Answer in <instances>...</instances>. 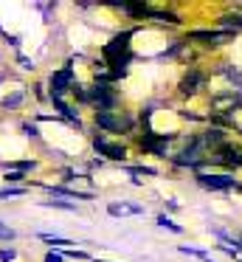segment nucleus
<instances>
[{"label":"nucleus","mask_w":242,"mask_h":262,"mask_svg":"<svg viewBox=\"0 0 242 262\" xmlns=\"http://www.w3.org/2000/svg\"><path fill=\"white\" fill-rule=\"evenodd\" d=\"M135 124V119L127 110H96V127L104 133H129Z\"/></svg>","instance_id":"1"},{"label":"nucleus","mask_w":242,"mask_h":262,"mask_svg":"<svg viewBox=\"0 0 242 262\" xmlns=\"http://www.w3.org/2000/svg\"><path fill=\"white\" fill-rule=\"evenodd\" d=\"M48 82H51V93H48V96H59V99H65L68 93L73 91V85H76V76H73L71 62H68V65H62L59 71H54Z\"/></svg>","instance_id":"2"},{"label":"nucleus","mask_w":242,"mask_h":262,"mask_svg":"<svg viewBox=\"0 0 242 262\" xmlns=\"http://www.w3.org/2000/svg\"><path fill=\"white\" fill-rule=\"evenodd\" d=\"M186 40L200 42V46H206V48H217V46H228V42L234 40V34H231V31H223V29H214V31L200 29V31H189Z\"/></svg>","instance_id":"3"},{"label":"nucleus","mask_w":242,"mask_h":262,"mask_svg":"<svg viewBox=\"0 0 242 262\" xmlns=\"http://www.w3.org/2000/svg\"><path fill=\"white\" fill-rule=\"evenodd\" d=\"M197 183L206 189H211V192H231V189H242L239 181H236L234 175H208V172H194Z\"/></svg>","instance_id":"4"},{"label":"nucleus","mask_w":242,"mask_h":262,"mask_svg":"<svg viewBox=\"0 0 242 262\" xmlns=\"http://www.w3.org/2000/svg\"><path fill=\"white\" fill-rule=\"evenodd\" d=\"M169 141H174V136H163V133L146 130L144 138H141V149H146V152L158 155V158H169V152H166Z\"/></svg>","instance_id":"5"},{"label":"nucleus","mask_w":242,"mask_h":262,"mask_svg":"<svg viewBox=\"0 0 242 262\" xmlns=\"http://www.w3.org/2000/svg\"><path fill=\"white\" fill-rule=\"evenodd\" d=\"M93 149L99 155H104L107 161H124V158H127V147L118 144V141H110V138H104V136H96L93 138Z\"/></svg>","instance_id":"6"},{"label":"nucleus","mask_w":242,"mask_h":262,"mask_svg":"<svg viewBox=\"0 0 242 262\" xmlns=\"http://www.w3.org/2000/svg\"><path fill=\"white\" fill-rule=\"evenodd\" d=\"M200 88H206V74L200 68H191L180 79V96H194V93H200Z\"/></svg>","instance_id":"7"},{"label":"nucleus","mask_w":242,"mask_h":262,"mask_svg":"<svg viewBox=\"0 0 242 262\" xmlns=\"http://www.w3.org/2000/svg\"><path fill=\"white\" fill-rule=\"evenodd\" d=\"M217 26H219V29H223V31H231V34H239V31H242V12H239V9H234V14H219V17H217Z\"/></svg>","instance_id":"8"},{"label":"nucleus","mask_w":242,"mask_h":262,"mask_svg":"<svg viewBox=\"0 0 242 262\" xmlns=\"http://www.w3.org/2000/svg\"><path fill=\"white\" fill-rule=\"evenodd\" d=\"M107 211H110L113 217H127V214H144V206H138V203H127V200H121V203H110V206H107Z\"/></svg>","instance_id":"9"},{"label":"nucleus","mask_w":242,"mask_h":262,"mask_svg":"<svg viewBox=\"0 0 242 262\" xmlns=\"http://www.w3.org/2000/svg\"><path fill=\"white\" fill-rule=\"evenodd\" d=\"M51 194H65V198H76V200H90V192H76V189H65V186H45Z\"/></svg>","instance_id":"10"},{"label":"nucleus","mask_w":242,"mask_h":262,"mask_svg":"<svg viewBox=\"0 0 242 262\" xmlns=\"http://www.w3.org/2000/svg\"><path fill=\"white\" fill-rule=\"evenodd\" d=\"M37 166V161H14V164H6V172H31Z\"/></svg>","instance_id":"11"},{"label":"nucleus","mask_w":242,"mask_h":262,"mask_svg":"<svg viewBox=\"0 0 242 262\" xmlns=\"http://www.w3.org/2000/svg\"><path fill=\"white\" fill-rule=\"evenodd\" d=\"M158 226L166 228V231H172V234H180V231H183V228H180L178 223L172 220V217H166V214H158Z\"/></svg>","instance_id":"12"},{"label":"nucleus","mask_w":242,"mask_h":262,"mask_svg":"<svg viewBox=\"0 0 242 262\" xmlns=\"http://www.w3.org/2000/svg\"><path fill=\"white\" fill-rule=\"evenodd\" d=\"M48 209H62V211H76V203H65V200H42Z\"/></svg>","instance_id":"13"},{"label":"nucleus","mask_w":242,"mask_h":262,"mask_svg":"<svg viewBox=\"0 0 242 262\" xmlns=\"http://www.w3.org/2000/svg\"><path fill=\"white\" fill-rule=\"evenodd\" d=\"M129 175H146V178H155L158 169H152V166H127Z\"/></svg>","instance_id":"14"},{"label":"nucleus","mask_w":242,"mask_h":262,"mask_svg":"<svg viewBox=\"0 0 242 262\" xmlns=\"http://www.w3.org/2000/svg\"><path fill=\"white\" fill-rule=\"evenodd\" d=\"M17 194H26V186H6V189H0V198H17Z\"/></svg>","instance_id":"15"},{"label":"nucleus","mask_w":242,"mask_h":262,"mask_svg":"<svg viewBox=\"0 0 242 262\" xmlns=\"http://www.w3.org/2000/svg\"><path fill=\"white\" fill-rule=\"evenodd\" d=\"M39 239H45V243H51V245H73L71 239H65V237H54V234H39Z\"/></svg>","instance_id":"16"},{"label":"nucleus","mask_w":242,"mask_h":262,"mask_svg":"<svg viewBox=\"0 0 242 262\" xmlns=\"http://www.w3.org/2000/svg\"><path fill=\"white\" fill-rule=\"evenodd\" d=\"M180 254H191V256H197V259H203V262L208 259V254H206V251H197V248H189V245H180Z\"/></svg>","instance_id":"17"},{"label":"nucleus","mask_w":242,"mask_h":262,"mask_svg":"<svg viewBox=\"0 0 242 262\" xmlns=\"http://www.w3.org/2000/svg\"><path fill=\"white\" fill-rule=\"evenodd\" d=\"M23 99H26V93H14L11 99H6V102H3V107H17V104H20Z\"/></svg>","instance_id":"18"},{"label":"nucleus","mask_w":242,"mask_h":262,"mask_svg":"<svg viewBox=\"0 0 242 262\" xmlns=\"http://www.w3.org/2000/svg\"><path fill=\"white\" fill-rule=\"evenodd\" d=\"M14 256H17L14 248H0V262H11Z\"/></svg>","instance_id":"19"},{"label":"nucleus","mask_w":242,"mask_h":262,"mask_svg":"<svg viewBox=\"0 0 242 262\" xmlns=\"http://www.w3.org/2000/svg\"><path fill=\"white\" fill-rule=\"evenodd\" d=\"M23 178H26L23 172H6V183H20Z\"/></svg>","instance_id":"20"},{"label":"nucleus","mask_w":242,"mask_h":262,"mask_svg":"<svg viewBox=\"0 0 242 262\" xmlns=\"http://www.w3.org/2000/svg\"><path fill=\"white\" fill-rule=\"evenodd\" d=\"M65 259V256L59 254V251H48V254H45V262H62Z\"/></svg>","instance_id":"21"},{"label":"nucleus","mask_w":242,"mask_h":262,"mask_svg":"<svg viewBox=\"0 0 242 262\" xmlns=\"http://www.w3.org/2000/svg\"><path fill=\"white\" fill-rule=\"evenodd\" d=\"M62 256H73V259H90V256L84 254V251H65Z\"/></svg>","instance_id":"22"},{"label":"nucleus","mask_w":242,"mask_h":262,"mask_svg":"<svg viewBox=\"0 0 242 262\" xmlns=\"http://www.w3.org/2000/svg\"><path fill=\"white\" fill-rule=\"evenodd\" d=\"M23 130H26V136L37 138V127H34V124H23Z\"/></svg>","instance_id":"23"},{"label":"nucleus","mask_w":242,"mask_h":262,"mask_svg":"<svg viewBox=\"0 0 242 262\" xmlns=\"http://www.w3.org/2000/svg\"><path fill=\"white\" fill-rule=\"evenodd\" d=\"M234 262H242V254H239V256H234Z\"/></svg>","instance_id":"24"},{"label":"nucleus","mask_w":242,"mask_h":262,"mask_svg":"<svg viewBox=\"0 0 242 262\" xmlns=\"http://www.w3.org/2000/svg\"><path fill=\"white\" fill-rule=\"evenodd\" d=\"M93 262H104V259H93Z\"/></svg>","instance_id":"25"}]
</instances>
